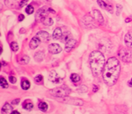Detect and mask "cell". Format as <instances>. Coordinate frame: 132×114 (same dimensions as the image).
Listing matches in <instances>:
<instances>
[{
    "label": "cell",
    "instance_id": "cell-9",
    "mask_svg": "<svg viewBox=\"0 0 132 114\" xmlns=\"http://www.w3.org/2000/svg\"><path fill=\"white\" fill-rule=\"evenodd\" d=\"M77 43L76 40L74 39H70L68 41H67L65 44V51L66 52H70V51L76 46Z\"/></svg>",
    "mask_w": 132,
    "mask_h": 114
},
{
    "label": "cell",
    "instance_id": "cell-4",
    "mask_svg": "<svg viewBox=\"0 0 132 114\" xmlns=\"http://www.w3.org/2000/svg\"><path fill=\"white\" fill-rule=\"evenodd\" d=\"M118 55L123 61L132 62V50L131 49L123 48L119 51Z\"/></svg>",
    "mask_w": 132,
    "mask_h": 114
},
{
    "label": "cell",
    "instance_id": "cell-20",
    "mask_svg": "<svg viewBox=\"0 0 132 114\" xmlns=\"http://www.w3.org/2000/svg\"><path fill=\"white\" fill-rule=\"evenodd\" d=\"M0 85H1V87H2L3 88H8V83H7L6 80L3 77H1L0 79Z\"/></svg>",
    "mask_w": 132,
    "mask_h": 114
},
{
    "label": "cell",
    "instance_id": "cell-19",
    "mask_svg": "<svg viewBox=\"0 0 132 114\" xmlns=\"http://www.w3.org/2000/svg\"><path fill=\"white\" fill-rule=\"evenodd\" d=\"M70 79H71V80H72L74 83H77L78 81H80V80H81L80 76H79L78 75H77V74H75V73H74V74H72V75H71Z\"/></svg>",
    "mask_w": 132,
    "mask_h": 114
},
{
    "label": "cell",
    "instance_id": "cell-26",
    "mask_svg": "<svg viewBox=\"0 0 132 114\" xmlns=\"http://www.w3.org/2000/svg\"><path fill=\"white\" fill-rule=\"evenodd\" d=\"M34 80H35V81L37 83L40 82V81H41L43 80V76H42V75H39L36 76V77L34 78Z\"/></svg>",
    "mask_w": 132,
    "mask_h": 114
},
{
    "label": "cell",
    "instance_id": "cell-1",
    "mask_svg": "<svg viewBox=\"0 0 132 114\" xmlns=\"http://www.w3.org/2000/svg\"><path fill=\"white\" fill-rule=\"evenodd\" d=\"M120 72V65L116 57H111L107 60L103 70V80L109 86L116 83Z\"/></svg>",
    "mask_w": 132,
    "mask_h": 114
},
{
    "label": "cell",
    "instance_id": "cell-11",
    "mask_svg": "<svg viewBox=\"0 0 132 114\" xmlns=\"http://www.w3.org/2000/svg\"><path fill=\"white\" fill-rule=\"evenodd\" d=\"M94 14V17L95 18V19L101 24H103L104 23V19L103 17L101 15V13L98 10H94L93 11Z\"/></svg>",
    "mask_w": 132,
    "mask_h": 114
},
{
    "label": "cell",
    "instance_id": "cell-12",
    "mask_svg": "<svg viewBox=\"0 0 132 114\" xmlns=\"http://www.w3.org/2000/svg\"><path fill=\"white\" fill-rule=\"evenodd\" d=\"M124 42L129 48H132V31L127 33L124 37Z\"/></svg>",
    "mask_w": 132,
    "mask_h": 114
},
{
    "label": "cell",
    "instance_id": "cell-28",
    "mask_svg": "<svg viewBox=\"0 0 132 114\" xmlns=\"http://www.w3.org/2000/svg\"><path fill=\"white\" fill-rule=\"evenodd\" d=\"M121 10H122V6L118 5V6H117V12H116L117 16H118L119 15H120V12H121Z\"/></svg>",
    "mask_w": 132,
    "mask_h": 114
},
{
    "label": "cell",
    "instance_id": "cell-5",
    "mask_svg": "<svg viewBox=\"0 0 132 114\" xmlns=\"http://www.w3.org/2000/svg\"><path fill=\"white\" fill-rule=\"evenodd\" d=\"M49 80L52 81L53 84H59L62 82V78H61L60 76L56 73L55 70H52L50 72L49 75Z\"/></svg>",
    "mask_w": 132,
    "mask_h": 114
},
{
    "label": "cell",
    "instance_id": "cell-13",
    "mask_svg": "<svg viewBox=\"0 0 132 114\" xmlns=\"http://www.w3.org/2000/svg\"><path fill=\"white\" fill-rule=\"evenodd\" d=\"M40 42H41V40L37 36L34 37V38L32 39L30 42V49H36L39 45Z\"/></svg>",
    "mask_w": 132,
    "mask_h": 114
},
{
    "label": "cell",
    "instance_id": "cell-24",
    "mask_svg": "<svg viewBox=\"0 0 132 114\" xmlns=\"http://www.w3.org/2000/svg\"><path fill=\"white\" fill-rule=\"evenodd\" d=\"M26 13L28 14V15H31V14H32V13L34 12V8H33V6H32L31 5H28V6H27L26 9Z\"/></svg>",
    "mask_w": 132,
    "mask_h": 114
},
{
    "label": "cell",
    "instance_id": "cell-32",
    "mask_svg": "<svg viewBox=\"0 0 132 114\" xmlns=\"http://www.w3.org/2000/svg\"><path fill=\"white\" fill-rule=\"evenodd\" d=\"M98 90V87L96 86V85H94V87H93V91L94 92H96V91H97V90Z\"/></svg>",
    "mask_w": 132,
    "mask_h": 114
},
{
    "label": "cell",
    "instance_id": "cell-18",
    "mask_svg": "<svg viewBox=\"0 0 132 114\" xmlns=\"http://www.w3.org/2000/svg\"><path fill=\"white\" fill-rule=\"evenodd\" d=\"M39 109L41 111H46L47 110L48 106H47V103H44V102H41V103H40L39 104Z\"/></svg>",
    "mask_w": 132,
    "mask_h": 114
},
{
    "label": "cell",
    "instance_id": "cell-27",
    "mask_svg": "<svg viewBox=\"0 0 132 114\" xmlns=\"http://www.w3.org/2000/svg\"><path fill=\"white\" fill-rule=\"evenodd\" d=\"M9 80H10V83H12V84H15L16 81H17V79H16L15 77H14V76H13L9 77Z\"/></svg>",
    "mask_w": 132,
    "mask_h": 114
},
{
    "label": "cell",
    "instance_id": "cell-16",
    "mask_svg": "<svg viewBox=\"0 0 132 114\" xmlns=\"http://www.w3.org/2000/svg\"><path fill=\"white\" fill-rule=\"evenodd\" d=\"M43 57H44V53H43L42 51H39V52H37V53H35L34 59L36 60V61H41L43 60Z\"/></svg>",
    "mask_w": 132,
    "mask_h": 114
},
{
    "label": "cell",
    "instance_id": "cell-34",
    "mask_svg": "<svg viewBox=\"0 0 132 114\" xmlns=\"http://www.w3.org/2000/svg\"><path fill=\"white\" fill-rule=\"evenodd\" d=\"M11 114H20V113L19 111H13V113Z\"/></svg>",
    "mask_w": 132,
    "mask_h": 114
},
{
    "label": "cell",
    "instance_id": "cell-33",
    "mask_svg": "<svg viewBox=\"0 0 132 114\" xmlns=\"http://www.w3.org/2000/svg\"><path fill=\"white\" fill-rule=\"evenodd\" d=\"M128 85H129V86L132 87V79H131V80L129 81V82H128Z\"/></svg>",
    "mask_w": 132,
    "mask_h": 114
},
{
    "label": "cell",
    "instance_id": "cell-10",
    "mask_svg": "<svg viewBox=\"0 0 132 114\" xmlns=\"http://www.w3.org/2000/svg\"><path fill=\"white\" fill-rule=\"evenodd\" d=\"M13 111V108L9 103H6L1 109L2 114H11Z\"/></svg>",
    "mask_w": 132,
    "mask_h": 114
},
{
    "label": "cell",
    "instance_id": "cell-15",
    "mask_svg": "<svg viewBox=\"0 0 132 114\" xmlns=\"http://www.w3.org/2000/svg\"><path fill=\"white\" fill-rule=\"evenodd\" d=\"M52 36H53V38L55 39V40H59V39H60L61 38H62L63 34L60 28H59V27L56 28L55 30H54Z\"/></svg>",
    "mask_w": 132,
    "mask_h": 114
},
{
    "label": "cell",
    "instance_id": "cell-25",
    "mask_svg": "<svg viewBox=\"0 0 132 114\" xmlns=\"http://www.w3.org/2000/svg\"><path fill=\"white\" fill-rule=\"evenodd\" d=\"M23 108L25 109H27V110H31L33 108V105L31 103H25L23 105Z\"/></svg>",
    "mask_w": 132,
    "mask_h": 114
},
{
    "label": "cell",
    "instance_id": "cell-29",
    "mask_svg": "<svg viewBox=\"0 0 132 114\" xmlns=\"http://www.w3.org/2000/svg\"><path fill=\"white\" fill-rule=\"evenodd\" d=\"M28 2V1H20V7H23L25 6V4H26Z\"/></svg>",
    "mask_w": 132,
    "mask_h": 114
},
{
    "label": "cell",
    "instance_id": "cell-2",
    "mask_svg": "<svg viewBox=\"0 0 132 114\" xmlns=\"http://www.w3.org/2000/svg\"><path fill=\"white\" fill-rule=\"evenodd\" d=\"M89 61L94 75L99 76L105 66V59L103 54L98 51H92L89 55Z\"/></svg>",
    "mask_w": 132,
    "mask_h": 114
},
{
    "label": "cell",
    "instance_id": "cell-3",
    "mask_svg": "<svg viewBox=\"0 0 132 114\" xmlns=\"http://www.w3.org/2000/svg\"><path fill=\"white\" fill-rule=\"evenodd\" d=\"M50 94L53 95L56 97H59V98H65L68 96L70 93V89L68 87V86L63 85L61 87H56L55 89L50 90Z\"/></svg>",
    "mask_w": 132,
    "mask_h": 114
},
{
    "label": "cell",
    "instance_id": "cell-21",
    "mask_svg": "<svg viewBox=\"0 0 132 114\" xmlns=\"http://www.w3.org/2000/svg\"><path fill=\"white\" fill-rule=\"evenodd\" d=\"M43 23L45 25H47V26H50V25H52L53 24V20L51 19V18H48L47 17L46 19H45L43 21Z\"/></svg>",
    "mask_w": 132,
    "mask_h": 114
},
{
    "label": "cell",
    "instance_id": "cell-23",
    "mask_svg": "<svg viewBox=\"0 0 132 114\" xmlns=\"http://www.w3.org/2000/svg\"><path fill=\"white\" fill-rule=\"evenodd\" d=\"M10 48L13 51H17L19 49V45L16 42H13L10 44Z\"/></svg>",
    "mask_w": 132,
    "mask_h": 114
},
{
    "label": "cell",
    "instance_id": "cell-8",
    "mask_svg": "<svg viewBox=\"0 0 132 114\" xmlns=\"http://www.w3.org/2000/svg\"><path fill=\"white\" fill-rule=\"evenodd\" d=\"M37 37L39 38L41 41L46 42L50 39V34L44 31H41L37 34Z\"/></svg>",
    "mask_w": 132,
    "mask_h": 114
},
{
    "label": "cell",
    "instance_id": "cell-6",
    "mask_svg": "<svg viewBox=\"0 0 132 114\" xmlns=\"http://www.w3.org/2000/svg\"><path fill=\"white\" fill-rule=\"evenodd\" d=\"M47 10H46V8L45 7V8H41L37 11L36 14V20L43 21V20L47 18Z\"/></svg>",
    "mask_w": 132,
    "mask_h": 114
},
{
    "label": "cell",
    "instance_id": "cell-17",
    "mask_svg": "<svg viewBox=\"0 0 132 114\" xmlns=\"http://www.w3.org/2000/svg\"><path fill=\"white\" fill-rule=\"evenodd\" d=\"M30 84L28 81L27 80H25L21 82V87L23 88L24 90H27L30 88Z\"/></svg>",
    "mask_w": 132,
    "mask_h": 114
},
{
    "label": "cell",
    "instance_id": "cell-30",
    "mask_svg": "<svg viewBox=\"0 0 132 114\" xmlns=\"http://www.w3.org/2000/svg\"><path fill=\"white\" fill-rule=\"evenodd\" d=\"M24 18H25V16L23 15H20L18 17V20H19V21H22L24 19Z\"/></svg>",
    "mask_w": 132,
    "mask_h": 114
},
{
    "label": "cell",
    "instance_id": "cell-31",
    "mask_svg": "<svg viewBox=\"0 0 132 114\" xmlns=\"http://www.w3.org/2000/svg\"><path fill=\"white\" fill-rule=\"evenodd\" d=\"M19 101H20L19 99H16V100H14L12 102V104H13V105H17V104L19 103Z\"/></svg>",
    "mask_w": 132,
    "mask_h": 114
},
{
    "label": "cell",
    "instance_id": "cell-7",
    "mask_svg": "<svg viewBox=\"0 0 132 114\" xmlns=\"http://www.w3.org/2000/svg\"><path fill=\"white\" fill-rule=\"evenodd\" d=\"M48 51H49L50 53H52V54H57V53L61 52L62 48L58 44L53 43V44H51V45L48 46Z\"/></svg>",
    "mask_w": 132,
    "mask_h": 114
},
{
    "label": "cell",
    "instance_id": "cell-14",
    "mask_svg": "<svg viewBox=\"0 0 132 114\" xmlns=\"http://www.w3.org/2000/svg\"><path fill=\"white\" fill-rule=\"evenodd\" d=\"M97 2H98V4H99V6H100L102 9H105V10H107V11L111 12V13L113 12V8H112V6H111L107 4H106L105 1H98Z\"/></svg>",
    "mask_w": 132,
    "mask_h": 114
},
{
    "label": "cell",
    "instance_id": "cell-22",
    "mask_svg": "<svg viewBox=\"0 0 132 114\" xmlns=\"http://www.w3.org/2000/svg\"><path fill=\"white\" fill-rule=\"evenodd\" d=\"M29 61H30V57L28 56L25 55V56H23V57L21 59L20 63L22 64H27L29 62Z\"/></svg>",
    "mask_w": 132,
    "mask_h": 114
}]
</instances>
